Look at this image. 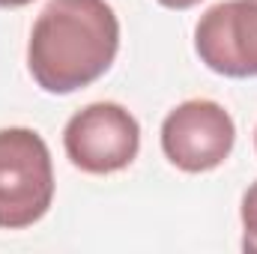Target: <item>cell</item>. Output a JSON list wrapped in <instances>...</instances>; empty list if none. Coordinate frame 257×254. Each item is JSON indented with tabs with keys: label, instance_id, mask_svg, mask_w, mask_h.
Here are the masks:
<instances>
[{
	"label": "cell",
	"instance_id": "obj_1",
	"mask_svg": "<svg viewBox=\"0 0 257 254\" xmlns=\"http://www.w3.org/2000/svg\"><path fill=\"white\" fill-rule=\"evenodd\" d=\"M117 51L120 21L108 0H48L30 30L27 69L45 93L66 96L99 81Z\"/></svg>",
	"mask_w": 257,
	"mask_h": 254
},
{
	"label": "cell",
	"instance_id": "obj_2",
	"mask_svg": "<svg viewBox=\"0 0 257 254\" xmlns=\"http://www.w3.org/2000/svg\"><path fill=\"white\" fill-rule=\"evenodd\" d=\"M54 200V168L42 135L24 126L0 129V227L36 224Z\"/></svg>",
	"mask_w": 257,
	"mask_h": 254
},
{
	"label": "cell",
	"instance_id": "obj_3",
	"mask_svg": "<svg viewBox=\"0 0 257 254\" xmlns=\"http://www.w3.org/2000/svg\"><path fill=\"white\" fill-rule=\"evenodd\" d=\"M66 156L84 174H114L135 162L141 126L117 102H93L63 129Z\"/></svg>",
	"mask_w": 257,
	"mask_h": 254
},
{
	"label": "cell",
	"instance_id": "obj_4",
	"mask_svg": "<svg viewBox=\"0 0 257 254\" xmlns=\"http://www.w3.org/2000/svg\"><path fill=\"white\" fill-rule=\"evenodd\" d=\"M236 144L233 117L212 99H189L162 123V150L171 165L186 174L218 168Z\"/></svg>",
	"mask_w": 257,
	"mask_h": 254
},
{
	"label": "cell",
	"instance_id": "obj_5",
	"mask_svg": "<svg viewBox=\"0 0 257 254\" xmlns=\"http://www.w3.org/2000/svg\"><path fill=\"white\" fill-rule=\"evenodd\" d=\"M194 51L224 78H257V0H221L194 27Z\"/></svg>",
	"mask_w": 257,
	"mask_h": 254
},
{
	"label": "cell",
	"instance_id": "obj_6",
	"mask_svg": "<svg viewBox=\"0 0 257 254\" xmlns=\"http://www.w3.org/2000/svg\"><path fill=\"white\" fill-rule=\"evenodd\" d=\"M242 227H245V251H257V180L242 197Z\"/></svg>",
	"mask_w": 257,
	"mask_h": 254
},
{
	"label": "cell",
	"instance_id": "obj_7",
	"mask_svg": "<svg viewBox=\"0 0 257 254\" xmlns=\"http://www.w3.org/2000/svg\"><path fill=\"white\" fill-rule=\"evenodd\" d=\"M162 6H168V9H189L194 3H200V0H159Z\"/></svg>",
	"mask_w": 257,
	"mask_h": 254
},
{
	"label": "cell",
	"instance_id": "obj_8",
	"mask_svg": "<svg viewBox=\"0 0 257 254\" xmlns=\"http://www.w3.org/2000/svg\"><path fill=\"white\" fill-rule=\"evenodd\" d=\"M27 3H33V0H0L3 9H18V6H27Z\"/></svg>",
	"mask_w": 257,
	"mask_h": 254
},
{
	"label": "cell",
	"instance_id": "obj_9",
	"mask_svg": "<svg viewBox=\"0 0 257 254\" xmlns=\"http://www.w3.org/2000/svg\"><path fill=\"white\" fill-rule=\"evenodd\" d=\"M254 147H257V132H254Z\"/></svg>",
	"mask_w": 257,
	"mask_h": 254
}]
</instances>
